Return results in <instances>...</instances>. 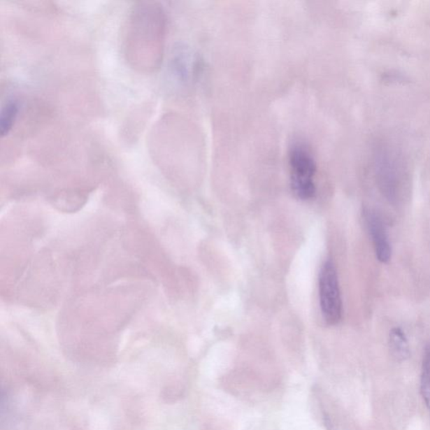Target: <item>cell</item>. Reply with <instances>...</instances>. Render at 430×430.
I'll return each instance as SVG.
<instances>
[{"label": "cell", "mask_w": 430, "mask_h": 430, "mask_svg": "<svg viewBox=\"0 0 430 430\" xmlns=\"http://www.w3.org/2000/svg\"><path fill=\"white\" fill-rule=\"evenodd\" d=\"M131 14L125 38L127 55L137 69H156L164 48V11L157 3H142L134 8Z\"/></svg>", "instance_id": "cell-1"}, {"label": "cell", "mask_w": 430, "mask_h": 430, "mask_svg": "<svg viewBox=\"0 0 430 430\" xmlns=\"http://www.w3.org/2000/svg\"><path fill=\"white\" fill-rule=\"evenodd\" d=\"M289 164L292 191L300 199L314 198L316 194L314 178L317 166L310 148L303 143L292 145L289 152Z\"/></svg>", "instance_id": "cell-2"}, {"label": "cell", "mask_w": 430, "mask_h": 430, "mask_svg": "<svg viewBox=\"0 0 430 430\" xmlns=\"http://www.w3.org/2000/svg\"><path fill=\"white\" fill-rule=\"evenodd\" d=\"M321 311L325 322L335 325L342 317V301L337 271L331 261L324 263L319 277Z\"/></svg>", "instance_id": "cell-3"}, {"label": "cell", "mask_w": 430, "mask_h": 430, "mask_svg": "<svg viewBox=\"0 0 430 430\" xmlns=\"http://www.w3.org/2000/svg\"><path fill=\"white\" fill-rule=\"evenodd\" d=\"M367 231H368L374 252L378 260L388 263L392 257V248L385 223L378 213L366 208L363 213Z\"/></svg>", "instance_id": "cell-4"}, {"label": "cell", "mask_w": 430, "mask_h": 430, "mask_svg": "<svg viewBox=\"0 0 430 430\" xmlns=\"http://www.w3.org/2000/svg\"><path fill=\"white\" fill-rule=\"evenodd\" d=\"M389 346L392 357L396 361H403L410 356L408 341L403 329L396 327L389 334Z\"/></svg>", "instance_id": "cell-5"}, {"label": "cell", "mask_w": 430, "mask_h": 430, "mask_svg": "<svg viewBox=\"0 0 430 430\" xmlns=\"http://www.w3.org/2000/svg\"><path fill=\"white\" fill-rule=\"evenodd\" d=\"M19 112L20 104L17 100H9L3 107L0 117V132L2 136L8 135L14 127Z\"/></svg>", "instance_id": "cell-6"}, {"label": "cell", "mask_w": 430, "mask_h": 430, "mask_svg": "<svg viewBox=\"0 0 430 430\" xmlns=\"http://www.w3.org/2000/svg\"><path fill=\"white\" fill-rule=\"evenodd\" d=\"M421 392L425 404L430 409V344L426 345L422 366Z\"/></svg>", "instance_id": "cell-7"}]
</instances>
